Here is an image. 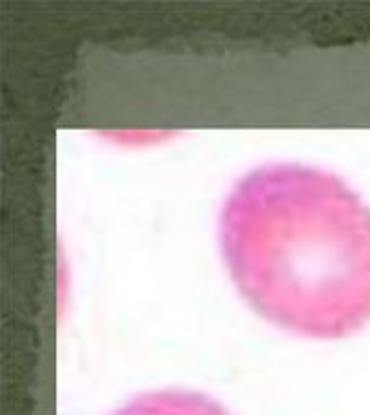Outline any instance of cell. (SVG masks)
Masks as SVG:
<instances>
[{"label":"cell","instance_id":"1","mask_svg":"<svg viewBox=\"0 0 370 415\" xmlns=\"http://www.w3.org/2000/svg\"><path fill=\"white\" fill-rule=\"evenodd\" d=\"M219 236L243 299L277 327L340 340L370 322V208L338 175L251 171L225 199Z\"/></svg>","mask_w":370,"mask_h":415},{"label":"cell","instance_id":"2","mask_svg":"<svg viewBox=\"0 0 370 415\" xmlns=\"http://www.w3.org/2000/svg\"><path fill=\"white\" fill-rule=\"evenodd\" d=\"M115 415H230V413L204 394L165 390V392L143 394L130 400Z\"/></svg>","mask_w":370,"mask_h":415}]
</instances>
